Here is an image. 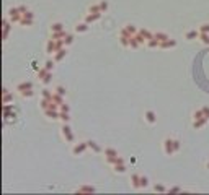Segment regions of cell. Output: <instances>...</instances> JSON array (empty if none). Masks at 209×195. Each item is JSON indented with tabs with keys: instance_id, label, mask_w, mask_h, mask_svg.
<instances>
[{
	"instance_id": "6da1fadb",
	"label": "cell",
	"mask_w": 209,
	"mask_h": 195,
	"mask_svg": "<svg viewBox=\"0 0 209 195\" xmlns=\"http://www.w3.org/2000/svg\"><path fill=\"white\" fill-rule=\"evenodd\" d=\"M182 150V141L177 138H165L163 140V151L167 156H173Z\"/></svg>"
},
{
	"instance_id": "7a4b0ae2",
	"label": "cell",
	"mask_w": 209,
	"mask_h": 195,
	"mask_svg": "<svg viewBox=\"0 0 209 195\" xmlns=\"http://www.w3.org/2000/svg\"><path fill=\"white\" fill-rule=\"evenodd\" d=\"M61 134H62L65 141H69V143H72V141H74V134H72V128H70L69 122L62 125V128H61Z\"/></svg>"
},
{
	"instance_id": "3957f363",
	"label": "cell",
	"mask_w": 209,
	"mask_h": 195,
	"mask_svg": "<svg viewBox=\"0 0 209 195\" xmlns=\"http://www.w3.org/2000/svg\"><path fill=\"white\" fill-rule=\"evenodd\" d=\"M87 148H88V143H87V141H80V143L74 145L72 155H74V156H82L85 151H87Z\"/></svg>"
},
{
	"instance_id": "277c9868",
	"label": "cell",
	"mask_w": 209,
	"mask_h": 195,
	"mask_svg": "<svg viewBox=\"0 0 209 195\" xmlns=\"http://www.w3.org/2000/svg\"><path fill=\"white\" fill-rule=\"evenodd\" d=\"M15 89H16V91L20 93V94H23L25 91H30V89H33V83H31V82H23V83L18 85Z\"/></svg>"
},
{
	"instance_id": "5b68a950",
	"label": "cell",
	"mask_w": 209,
	"mask_h": 195,
	"mask_svg": "<svg viewBox=\"0 0 209 195\" xmlns=\"http://www.w3.org/2000/svg\"><path fill=\"white\" fill-rule=\"evenodd\" d=\"M44 116L51 120H57L61 117V111H54V109H44Z\"/></svg>"
},
{
	"instance_id": "8992f818",
	"label": "cell",
	"mask_w": 209,
	"mask_h": 195,
	"mask_svg": "<svg viewBox=\"0 0 209 195\" xmlns=\"http://www.w3.org/2000/svg\"><path fill=\"white\" fill-rule=\"evenodd\" d=\"M144 119H145V122H147V124H155V122H157V114H155L154 111H150V109H149V111H145V112H144Z\"/></svg>"
},
{
	"instance_id": "52a82bcc",
	"label": "cell",
	"mask_w": 209,
	"mask_h": 195,
	"mask_svg": "<svg viewBox=\"0 0 209 195\" xmlns=\"http://www.w3.org/2000/svg\"><path fill=\"white\" fill-rule=\"evenodd\" d=\"M173 47H177V41L175 39H167V41H163V42H160V46H159V49H173Z\"/></svg>"
},
{
	"instance_id": "ba28073f",
	"label": "cell",
	"mask_w": 209,
	"mask_h": 195,
	"mask_svg": "<svg viewBox=\"0 0 209 195\" xmlns=\"http://www.w3.org/2000/svg\"><path fill=\"white\" fill-rule=\"evenodd\" d=\"M46 54L47 55H54L56 54V41L52 39V37L47 41V44H46Z\"/></svg>"
},
{
	"instance_id": "9c48e42d",
	"label": "cell",
	"mask_w": 209,
	"mask_h": 195,
	"mask_svg": "<svg viewBox=\"0 0 209 195\" xmlns=\"http://www.w3.org/2000/svg\"><path fill=\"white\" fill-rule=\"evenodd\" d=\"M105 161H106L108 164L115 166V164L124 163V158H123V156H108V158H105Z\"/></svg>"
},
{
	"instance_id": "30bf717a",
	"label": "cell",
	"mask_w": 209,
	"mask_h": 195,
	"mask_svg": "<svg viewBox=\"0 0 209 195\" xmlns=\"http://www.w3.org/2000/svg\"><path fill=\"white\" fill-rule=\"evenodd\" d=\"M209 122L207 117H201V119H196V120H193V128H196V130H199V128H203L206 124Z\"/></svg>"
},
{
	"instance_id": "8fae6325",
	"label": "cell",
	"mask_w": 209,
	"mask_h": 195,
	"mask_svg": "<svg viewBox=\"0 0 209 195\" xmlns=\"http://www.w3.org/2000/svg\"><path fill=\"white\" fill-rule=\"evenodd\" d=\"M103 16V13H88L87 16H85V23H95V21H98L100 18Z\"/></svg>"
},
{
	"instance_id": "7c38bea8",
	"label": "cell",
	"mask_w": 209,
	"mask_h": 195,
	"mask_svg": "<svg viewBox=\"0 0 209 195\" xmlns=\"http://www.w3.org/2000/svg\"><path fill=\"white\" fill-rule=\"evenodd\" d=\"M131 185L136 190L141 189V176L139 174H131Z\"/></svg>"
},
{
	"instance_id": "4fadbf2b",
	"label": "cell",
	"mask_w": 209,
	"mask_h": 195,
	"mask_svg": "<svg viewBox=\"0 0 209 195\" xmlns=\"http://www.w3.org/2000/svg\"><path fill=\"white\" fill-rule=\"evenodd\" d=\"M65 55H67V49H65V47H64V49H61V50H57V52H56L52 59H54V62H56V64H57V62L64 60V57H65Z\"/></svg>"
},
{
	"instance_id": "5bb4252c",
	"label": "cell",
	"mask_w": 209,
	"mask_h": 195,
	"mask_svg": "<svg viewBox=\"0 0 209 195\" xmlns=\"http://www.w3.org/2000/svg\"><path fill=\"white\" fill-rule=\"evenodd\" d=\"M199 37V30H191L185 34V39L186 41H193V39H198Z\"/></svg>"
},
{
	"instance_id": "9a60e30c",
	"label": "cell",
	"mask_w": 209,
	"mask_h": 195,
	"mask_svg": "<svg viewBox=\"0 0 209 195\" xmlns=\"http://www.w3.org/2000/svg\"><path fill=\"white\" fill-rule=\"evenodd\" d=\"M139 34H141V36L145 39V42L149 41V39H152V37H154V33H150L149 30H145V28H142V30H139Z\"/></svg>"
},
{
	"instance_id": "2e32d148",
	"label": "cell",
	"mask_w": 209,
	"mask_h": 195,
	"mask_svg": "<svg viewBox=\"0 0 209 195\" xmlns=\"http://www.w3.org/2000/svg\"><path fill=\"white\" fill-rule=\"evenodd\" d=\"M126 169H127V168H126L124 163H119V164H115V166H113V171H115L116 174H124Z\"/></svg>"
},
{
	"instance_id": "e0dca14e",
	"label": "cell",
	"mask_w": 209,
	"mask_h": 195,
	"mask_svg": "<svg viewBox=\"0 0 209 195\" xmlns=\"http://www.w3.org/2000/svg\"><path fill=\"white\" fill-rule=\"evenodd\" d=\"M10 20H8V18H5V20H3V39H7L8 37V33H10Z\"/></svg>"
},
{
	"instance_id": "ac0fdd59",
	"label": "cell",
	"mask_w": 209,
	"mask_h": 195,
	"mask_svg": "<svg viewBox=\"0 0 209 195\" xmlns=\"http://www.w3.org/2000/svg\"><path fill=\"white\" fill-rule=\"evenodd\" d=\"M67 36V33H65V30H62V31H54V33H51V37L52 39H64V37Z\"/></svg>"
},
{
	"instance_id": "d6986e66",
	"label": "cell",
	"mask_w": 209,
	"mask_h": 195,
	"mask_svg": "<svg viewBox=\"0 0 209 195\" xmlns=\"http://www.w3.org/2000/svg\"><path fill=\"white\" fill-rule=\"evenodd\" d=\"M154 37H155V39H159L160 42H163V41H167V39H170V36L167 34V33H160V31H157V33H154Z\"/></svg>"
},
{
	"instance_id": "ffe728a7",
	"label": "cell",
	"mask_w": 209,
	"mask_h": 195,
	"mask_svg": "<svg viewBox=\"0 0 209 195\" xmlns=\"http://www.w3.org/2000/svg\"><path fill=\"white\" fill-rule=\"evenodd\" d=\"M33 23H35V18H26V16H23L18 25H20V26H33Z\"/></svg>"
},
{
	"instance_id": "44dd1931",
	"label": "cell",
	"mask_w": 209,
	"mask_h": 195,
	"mask_svg": "<svg viewBox=\"0 0 209 195\" xmlns=\"http://www.w3.org/2000/svg\"><path fill=\"white\" fill-rule=\"evenodd\" d=\"M145 46L149 47V49H155V47H159L160 46V41L159 39H155V37H152V39H149L145 42Z\"/></svg>"
},
{
	"instance_id": "7402d4cb",
	"label": "cell",
	"mask_w": 209,
	"mask_h": 195,
	"mask_svg": "<svg viewBox=\"0 0 209 195\" xmlns=\"http://www.w3.org/2000/svg\"><path fill=\"white\" fill-rule=\"evenodd\" d=\"M88 31V23H79L75 26V33H87Z\"/></svg>"
},
{
	"instance_id": "603a6c76",
	"label": "cell",
	"mask_w": 209,
	"mask_h": 195,
	"mask_svg": "<svg viewBox=\"0 0 209 195\" xmlns=\"http://www.w3.org/2000/svg\"><path fill=\"white\" fill-rule=\"evenodd\" d=\"M119 39V44L123 47H131V37H126V36H119L118 37Z\"/></svg>"
},
{
	"instance_id": "cb8c5ba5",
	"label": "cell",
	"mask_w": 209,
	"mask_h": 195,
	"mask_svg": "<svg viewBox=\"0 0 209 195\" xmlns=\"http://www.w3.org/2000/svg\"><path fill=\"white\" fill-rule=\"evenodd\" d=\"M87 143H88V148H90V150H93L95 153H100V151H101V148H100V146H98V143H97V141H93V140H88Z\"/></svg>"
},
{
	"instance_id": "d4e9b609",
	"label": "cell",
	"mask_w": 209,
	"mask_h": 195,
	"mask_svg": "<svg viewBox=\"0 0 209 195\" xmlns=\"http://www.w3.org/2000/svg\"><path fill=\"white\" fill-rule=\"evenodd\" d=\"M52 94H54V91H51V89H47V88H42L41 89V98L52 99Z\"/></svg>"
},
{
	"instance_id": "484cf974",
	"label": "cell",
	"mask_w": 209,
	"mask_h": 195,
	"mask_svg": "<svg viewBox=\"0 0 209 195\" xmlns=\"http://www.w3.org/2000/svg\"><path fill=\"white\" fill-rule=\"evenodd\" d=\"M64 98H65V96H61V94H57V93H54V94H52V99H51V101L57 103L59 106H61V104H62V103H65V99H64Z\"/></svg>"
},
{
	"instance_id": "4316f807",
	"label": "cell",
	"mask_w": 209,
	"mask_h": 195,
	"mask_svg": "<svg viewBox=\"0 0 209 195\" xmlns=\"http://www.w3.org/2000/svg\"><path fill=\"white\" fill-rule=\"evenodd\" d=\"M77 192H79V193H83V192L92 193V192H95V187H92V185H83V187H79V189H77Z\"/></svg>"
},
{
	"instance_id": "83f0119b",
	"label": "cell",
	"mask_w": 209,
	"mask_h": 195,
	"mask_svg": "<svg viewBox=\"0 0 209 195\" xmlns=\"http://www.w3.org/2000/svg\"><path fill=\"white\" fill-rule=\"evenodd\" d=\"M198 39L201 41L204 46H209V34H207V33H199V37H198Z\"/></svg>"
},
{
	"instance_id": "f1b7e54d",
	"label": "cell",
	"mask_w": 209,
	"mask_h": 195,
	"mask_svg": "<svg viewBox=\"0 0 209 195\" xmlns=\"http://www.w3.org/2000/svg\"><path fill=\"white\" fill-rule=\"evenodd\" d=\"M105 158H108V156H119L118 155V150H115V148H105Z\"/></svg>"
},
{
	"instance_id": "f546056e",
	"label": "cell",
	"mask_w": 209,
	"mask_h": 195,
	"mask_svg": "<svg viewBox=\"0 0 209 195\" xmlns=\"http://www.w3.org/2000/svg\"><path fill=\"white\" fill-rule=\"evenodd\" d=\"M62 30H64V25H62V23H59V21H56V23H52V25H51V33L62 31Z\"/></svg>"
},
{
	"instance_id": "4dcf8cb0",
	"label": "cell",
	"mask_w": 209,
	"mask_h": 195,
	"mask_svg": "<svg viewBox=\"0 0 209 195\" xmlns=\"http://www.w3.org/2000/svg\"><path fill=\"white\" fill-rule=\"evenodd\" d=\"M54 93L61 94V96H65V94H67V89H65V86H62V85H57V86L54 88Z\"/></svg>"
},
{
	"instance_id": "1f68e13d",
	"label": "cell",
	"mask_w": 209,
	"mask_h": 195,
	"mask_svg": "<svg viewBox=\"0 0 209 195\" xmlns=\"http://www.w3.org/2000/svg\"><path fill=\"white\" fill-rule=\"evenodd\" d=\"M88 13H101L100 3H93V5H90V7H88Z\"/></svg>"
},
{
	"instance_id": "d6a6232c",
	"label": "cell",
	"mask_w": 209,
	"mask_h": 195,
	"mask_svg": "<svg viewBox=\"0 0 209 195\" xmlns=\"http://www.w3.org/2000/svg\"><path fill=\"white\" fill-rule=\"evenodd\" d=\"M10 101H13V94H12L10 91L3 93V99H2V103H3V104H8Z\"/></svg>"
},
{
	"instance_id": "836d02e7",
	"label": "cell",
	"mask_w": 209,
	"mask_h": 195,
	"mask_svg": "<svg viewBox=\"0 0 209 195\" xmlns=\"http://www.w3.org/2000/svg\"><path fill=\"white\" fill-rule=\"evenodd\" d=\"M54 65H56L54 59H52V60H46V62H44V68H46V70H49V72H52V70H54Z\"/></svg>"
},
{
	"instance_id": "e575fe53",
	"label": "cell",
	"mask_w": 209,
	"mask_h": 195,
	"mask_svg": "<svg viewBox=\"0 0 209 195\" xmlns=\"http://www.w3.org/2000/svg\"><path fill=\"white\" fill-rule=\"evenodd\" d=\"M47 73H49V70H46L44 67H41L39 70H38V78H39V80H44Z\"/></svg>"
},
{
	"instance_id": "d590c367",
	"label": "cell",
	"mask_w": 209,
	"mask_h": 195,
	"mask_svg": "<svg viewBox=\"0 0 209 195\" xmlns=\"http://www.w3.org/2000/svg\"><path fill=\"white\" fill-rule=\"evenodd\" d=\"M49 104H51V99L41 98V101H39V106H41V109H42V111H44V109H47V107H49Z\"/></svg>"
},
{
	"instance_id": "8d00e7d4",
	"label": "cell",
	"mask_w": 209,
	"mask_h": 195,
	"mask_svg": "<svg viewBox=\"0 0 209 195\" xmlns=\"http://www.w3.org/2000/svg\"><path fill=\"white\" fill-rule=\"evenodd\" d=\"M98 3H100V8H101V13H106L108 8H110V5H108L106 0H101V2H98Z\"/></svg>"
},
{
	"instance_id": "74e56055",
	"label": "cell",
	"mask_w": 209,
	"mask_h": 195,
	"mask_svg": "<svg viewBox=\"0 0 209 195\" xmlns=\"http://www.w3.org/2000/svg\"><path fill=\"white\" fill-rule=\"evenodd\" d=\"M201 117H204L203 109H196V111L193 112V120H196V119H201Z\"/></svg>"
},
{
	"instance_id": "f35d334b",
	"label": "cell",
	"mask_w": 209,
	"mask_h": 195,
	"mask_svg": "<svg viewBox=\"0 0 209 195\" xmlns=\"http://www.w3.org/2000/svg\"><path fill=\"white\" fill-rule=\"evenodd\" d=\"M154 190H155V192H168V189L165 187V185H162V184H155Z\"/></svg>"
},
{
	"instance_id": "ab89813d",
	"label": "cell",
	"mask_w": 209,
	"mask_h": 195,
	"mask_svg": "<svg viewBox=\"0 0 209 195\" xmlns=\"http://www.w3.org/2000/svg\"><path fill=\"white\" fill-rule=\"evenodd\" d=\"M124 28H126V30H127V31H129V33H131V34H132V36H134V34H137V31H139V30H137V28H136L134 25H126Z\"/></svg>"
},
{
	"instance_id": "60d3db41",
	"label": "cell",
	"mask_w": 209,
	"mask_h": 195,
	"mask_svg": "<svg viewBox=\"0 0 209 195\" xmlns=\"http://www.w3.org/2000/svg\"><path fill=\"white\" fill-rule=\"evenodd\" d=\"M199 33H207L209 34V23H203V25H199Z\"/></svg>"
},
{
	"instance_id": "b9f144b4",
	"label": "cell",
	"mask_w": 209,
	"mask_h": 195,
	"mask_svg": "<svg viewBox=\"0 0 209 195\" xmlns=\"http://www.w3.org/2000/svg\"><path fill=\"white\" fill-rule=\"evenodd\" d=\"M149 185V177L147 176H141V189H144Z\"/></svg>"
},
{
	"instance_id": "7bdbcfd3",
	"label": "cell",
	"mask_w": 209,
	"mask_h": 195,
	"mask_svg": "<svg viewBox=\"0 0 209 195\" xmlns=\"http://www.w3.org/2000/svg\"><path fill=\"white\" fill-rule=\"evenodd\" d=\"M139 46H141V42L136 39V36H132V37H131V49H137Z\"/></svg>"
},
{
	"instance_id": "ee69618b",
	"label": "cell",
	"mask_w": 209,
	"mask_h": 195,
	"mask_svg": "<svg viewBox=\"0 0 209 195\" xmlns=\"http://www.w3.org/2000/svg\"><path fill=\"white\" fill-rule=\"evenodd\" d=\"M61 120H62L64 124H67L69 120H70V116H69V112H61Z\"/></svg>"
},
{
	"instance_id": "f6af8a7d",
	"label": "cell",
	"mask_w": 209,
	"mask_h": 195,
	"mask_svg": "<svg viewBox=\"0 0 209 195\" xmlns=\"http://www.w3.org/2000/svg\"><path fill=\"white\" fill-rule=\"evenodd\" d=\"M41 82H42V85H49V83L52 82V72L47 73V75H46V78H44V80H41Z\"/></svg>"
},
{
	"instance_id": "bcb514c9",
	"label": "cell",
	"mask_w": 209,
	"mask_h": 195,
	"mask_svg": "<svg viewBox=\"0 0 209 195\" xmlns=\"http://www.w3.org/2000/svg\"><path fill=\"white\" fill-rule=\"evenodd\" d=\"M59 111H61V112H69V111H70L69 104H67V103H62V104L59 106Z\"/></svg>"
},
{
	"instance_id": "7dc6e473",
	"label": "cell",
	"mask_w": 209,
	"mask_h": 195,
	"mask_svg": "<svg viewBox=\"0 0 209 195\" xmlns=\"http://www.w3.org/2000/svg\"><path fill=\"white\" fill-rule=\"evenodd\" d=\"M64 41H65V46H70L74 42V36L72 34H67V36L64 37Z\"/></svg>"
},
{
	"instance_id": "c3c4849f",
	"label": "cell",
	"mask_w": 209,
	"mask_h": 195,
	"mask_svg": "<svg viewBox=\"0 0 209 195\" xmlns=\"http://www.w3.org/2000/svg\"><path fill=\"white\" fill-rule=\"evenodd\" d=\"M10 111H13V106H10V104H3V114H8Z\"/></svg>"
},
{
	"instance_id": "681fc988",
	"label": "cell",
	"mask_w": 209,
	"mask_h": 195,
	"mask_svg": "<svg viewBox=\"0 0 209 195\" xmlns=\"http://www.w3.org/2000/svg\"><path fill=\"white\" fill-rule=\"evenodd\" d=\"M203 112H204V117H207L209 119V106H203Z\"/></svg>"
},
{
	"instance_id": "f907efd6",
	"label": "cell",
	"mask_w": 209,
	"mask_h": 195,
	"mask_svg": "<svg viewBox=\"0 0 209 195\" xmlns=\"http://www.w3.org/2000/svg\"><path fill=\"white\" fill-rule=\"evenodd\" d=\"M18 10H20V13L23 15V13H26L28 10H30V8H28V7H25V5H20V7H18Z\"/></svg>"
},
{
	"instance_id": "816d5d0a",
	"label": "cell",
	"mask_w": 209,
	"mask_h": 195,
	"mask_svg": "<svg viewBox=\"0 0 209 195\" xmlns=\"http://www.w3.org/2000/svg\"><path fill=\"white\" fill-rule=\"evenodd\" d=\"M23 16H26V18H35V13H33L31 10H28L26 13H23Z\"/></svg>"
},
{
	"instance_id": "f5cc1de1",
	"label": "cell",
	"mask_w": 209,
	"mask_h": 195,
	"mask_svg": "<svg viewBox=\"0 0 209 195\" xmlns=\"http://www.w3.org/2000/svg\"><path fill=\"white\" fill-rule=\"evenodd\" d=\"M168 192H182V189H180V187H170Z\"/></svg>"
},
{
	"instance_id": "db71d44e",
	"label": "cell",
	"mask_w": 209,
	"mask_h": 195,
	"mask_svg": "<svg viewBox=\"0 0 209 195\" xmlns=\"http://www.w3.org/2000/svg\"><path fill=\"white\" fill-rule=\"evenodd\" d=\"M206 168H207V169H209V161H207V164H206Z\"/></svg>"
}]
</instances>
